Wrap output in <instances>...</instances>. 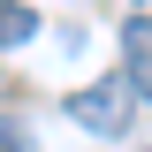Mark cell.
I'll list each match as a JSON object with an SVG mask.
<instances>
[{"label": "cell", "instance_id": "cell-1", "mask_svg": "<svg viewBox=\"0 0 152 152\" xmlns=\"http://www.w3.org/2000/svg\"><path fill=\"white\" fill-rule=\"evenodd\" d=\"M137 114V84L129 76H99V84H84V91H69V122L91 137H122Z\"/></svg>", "mask_w": 152, "mask_h": 152}, {"label": "cell", "instance_id": "cell-3", "mask_svg": "<svg viewBox=\"0 0 152 152\" xmlns=\"http://www.w3.org/2000/svg\"><path fill=\"white\" fill-rule=\"evenodd\" d=\"M38 31V15L23 8V0H0V46H23V38Z\"/></svg>", "mask_w": 152, "mask_h": 152}, {"label": "cell", "instance_id": "cell-2", "mask_svg": "<svg viewBox=\"0 0 152 152\" xmlns=\"http://www.w3.org/2000/svg\"><path fill=\"white\" fill-rule=\"evenodd\" d=\"M122 46H129V84L152 99V15H129V23H122Z\"/></svg>", "mask_w": 152, "mask_h": 152}, {"label": "cell", "instance_id": "cell-4", "mask_svg": "<svg viewBox=\"0 0 152 152\" xmlns=\"http://www.w3.org/2000/svg\"><path fill=\"white\" fill-rule=\"evenodd\" d=\"M15 145H31V129H23L15 114H0V152H15Z\"/></svg>", "mask_w": 152, "mask_h": 152}]
</instances>
